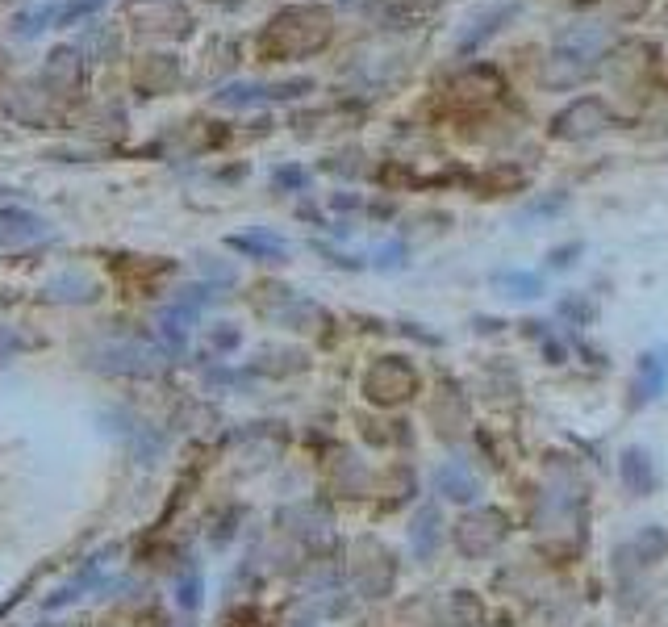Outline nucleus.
I'll return each mask as SVG.
<instances>
[{"mask_svg":"<svg viewBox=\"0 0 668 627\" xmlns=\"http://www.w3.org/2000/svg\"><path fill=\"white\" fill-rule=\"evenodd\" d=\"M623 460H627V464H623L627 485H635L639 494H643V490H652V464H648V456H643V452H627Z\"/></svg>","mask_w":668,"mask_h":627,"instance_id":"20e7f679","label":"nucleus"},{"mask_svg":"<svg viewBox=\"0 0 668 627\" xmlns=\"http://www.w3.org/2000/svg\"><path fill=\"white\" fill-rule=\"evenodd\" d=\"M197 602H201V577L193 573V577H184V582H180V607L197 611Z\"/></svg>","mask_w":668,"mask_h":627,"instance_id":"39448f33","label":"nucleus"},{"mask_svg":"<svg viewBox=\"0 0 668 627\" xmlns=\"http://www.w3.org/2000/svg\"><path fill=\"white\" fill-rule=\"evenodd\" d=\"M410 540H414V552H418V556H431V552L439 548V510H435V506H426L422 515L414 519Z\"/></svg>","mask_w":668,"mask_h":627,"instance_id":"7ed1b4c3","label":"nucleus"},{"mask_svg":"<svg viewBox=\"0 0 668 627\" xmlns=\"http://www.w3.org/2000/svg\"><path fill=\"white\" fill-rule=\"evenodd\" d=\"M506 285H514L518 297H535L539 293V276H506Z\"/></svg>","mask_w":668,"mask_h":627,"instance_id":"0eeeda50","label":"nucleus"},{"mask_svg":"<svg viewBox=\"0 0 668 627\" xmlns=\"http://www.w3.org/2000/svg\"><path fill=\"white\" fill-rule=\"evenodd\" d=\"M238 247H247V251H255V255H284V247L280 243H272V239H238Z\"/></svg>","mask_w":668,"mask_h":627,"instance_id":"423d86ee","label":"nucleus"},{"mask_svg":"<svg viewBox=\"0 0 668 627\" xmlns=\"http://www.w3.org/2000/svg\"><path fill=\"white\" fill-rule=\"evenodd\" d=\"M435 490L451 502H472L476 494H481V485H476V477L468 469H460V464H443V469L435 473Z\"/></svg>","mask_w":668,"mask_h":627,"instance_id":"f03ea898","label":"nucleus"},{"mask_svg":"<svg viewBox=\"0 0 668 627\" xmlns=\"http://www.w3.org/2000/svg\"><path fill=\"white\" fill-rule=\"evenodd\" d=\"M606 46H610V30H598V26H577L560 34L556 59H552L556 80H581L585 72H593Z\"/></svg>","mask_w":668,"mask_h":627,"instance_id":"f257e3e1","label":"nucleus"}]
</instances>
